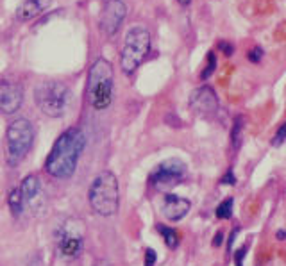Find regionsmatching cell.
<instances>
[{"label":"cell","instance_id":"6da1fadb","mask_svg":"<svg viewBox=\"0 0 286 266\" xmlns=\"http://www.w3.org/2000/svg\"><path fill=\"white\" fill-rule=\"evenodd\" d=\"M86 146V136L79 127H70L56 139L45 159V170L56 179H70Z\"/></svg>","mask_w":286,"mask_h":266},{"label":"cell","instance_id":"7a4b0ae2","mask_svg":"<svg viewBox=\"0 0 286 266\" xmlns=\"http://www.w3.org/2000/svg\"><path fill=\"white\" fill-rule=\"evenodd\" d=\"M89 205L100 216H113L120 205V190L118 179L113 172L106 170L93 179L88 191Z\"/></svg>","mask_w":286,"mask_h":266},{"label":"cell","instance_id":"3957f363","mask_svg":"<svg viewBox=\"0 0 286 266\" xmlns=\"http://www.w3.org/2000/svg\"><path fill=\"white\" fill-rule=\"evenodd\" d=\"M88 100L95 111H104L113 100V66L100 58L93 63L88 73Z\"/></svg>","mask_w":286,"mask_h":266},{"label":"cell","instance_id":"277c9868","mask_svg":"<svg viewBox=\"0 0 286 266\" xmlns=\"http://www.w3.org/2000/svg\"><path fill=\"white\" fill-rule=\"evenodd\" d=\"M34 141V127L25 118L11 122L5 133V159L9 166H18L25 159Z\"/></svg>","mask_w":286,"mask_h":266},{"label":"cell","instance_id":"5b68a950","mask_svg":"<svg viewBox=\"0 0 286 266\" xmlns=\"http://www.w3.org/2000/svg\"><path fill=\"white\" fill-rule=\"evenodd\" d=\"M150 50V32L142 25H136L127 31L124 47H122L120 66L124 73L131 75L145 61Z\"/></svg>","mask_w":286,"mask_h":266},{"label":"cell","instance_id":"8992f818","mask_svg":"<svg viewBox=\"0 0 286 266\" xmlns=\"http://www.w3.org/2000/svg\"><path fill=\"white\" fill-rule=\"evenodd\" d=\"M34 100L41 113L50 118H59L67 113L70 89L59 80H45L34 91Z\"/></svg>","mask_w":286,"mask_h":266},{"label":"cell","instance_id":"52a82bcc","mask_svg":"<svg viewBox=\"0 0 286 266\" xmlns=\"http://www.w3.org/2000/svg\"><path fill=\"white\" fill-rule=\"evenodd\" d=\"M56 243L63 258L75 259L84 249V227L79 218H68L56 232Z\"/></svg>","mask_w":286,"mask_h":266},{"label":"cell","instance_id":"ba28073f","mask_svg":"<svg viewBox=\"0 0 286 266\" xmlns=\"http://www.w3.org/2000/svg\"><path fill=\"white\" fill-rule=\"evenodd\" d=\"M186 175V164L181 159L170 157L166 161H161L156 166V170L150 173V184L156 190H168V188L177 186Z\"/></svg>","mask_w":286,"mask_h":266},{"label":"cell","instance_id":"9c48e42d","mask_svg":"<svg viewBox=\"0 0 286 266\" xmlns=\"http://www.w3.org/2000/svg\"><path fill=\"white\" fill-rule=\"evenodd\" d=\"M125 14H127V5L124 0H107L98 16L100 32L106 36H115L124 22Z\"/></svg>","mask_w":286,"mask_h":266},{"label":"cell","instance_id":"30bf717a","mask_svg":"<svg viewBox=\"0 0 286 266\" xmlns=\"http://www.w3.org/2000/svg\"><path fill=\"white\" fill-rule=\"evenodd\" d=\"M190 109L201 118H210L218 111V97L211 86H201L190 95Z\"/></svg>","mask_w":286,"mask_h":266},{"label":"cell","instance_id":"8fae6325","mask_svg":"<svg viewBox=\"0 0 286 266\" xmlns=\"http://www.w3.org/2000/svg\"><path fill=\"white\" fill-rule=\"evenodd\" d=\"M23 104L22 84L13 80H0V113L13 115Z\"/></svg>","mask_w":286,"mask_h":266},{"label":"cell","instance_id":"7c38bea8","mask_svg":"<svg viewBox=\"0 0 286 266\" xmlns=\"http://www.w3.org/2000/svg\"><path fill=\"white\" fill-rule=\"evenodd\" d=\"M192 202L188 199L175 195V193H165L163 195V214L170 222H179L190 213Z\"/></svg>","mask_w":286,"mask_h":266},{"label":"cell","instance_id":"4fadbf2b","mask_svg":"<svg viewBox=\"0 0 286 266\" xmlns=\"http://www.w3.org/2000/svg\"><path fill=\"white\" fill-rule=\"evenodd\" d=\"M52 0H25L16 11V18L20 22H29L32 18L40 16L45 9H49Z\"/></svg>","mask_w":286,"mask_h":266},{"label":"cell","instance_id":"5bb4252c","mask_svg":"<svg viewBox=\"0 0 286 266\" xmlns=\"http://www.w3.org/2000/svg\"><path fill=\"white\" fill-rule=\"evenodd\" d=\"M20 193H22V197H23L25 207L34 205L36 199H38L41 193L40 177H38V175H27V177L22 181V184H20Z\"/></svg>","mask_w":286,"mask_h":266},{"label":"cell","instance_id":"9a60e30c","mask_svg":"<svg viewBox=\"0 0 286 266\" xmlns=\"http://www.w3.org/2000/svg\"><path fill=\"white\" fill-rule=\"evenodd\" d=\"M156 229H157V232L163 236V240H165V243L168 249H177L179 241H181V234H179V231H175L174 227H168V225H157Z\"/></svg>","mask_w":286,"mask_h":266},{"label":"cell","instance_id":"2e32d148","mask_svg":"<svg viewBox=\"0 0 286 266\" xmlns=\"http://www.w3.org/2000/svg\"><path fill=\"white\" fill-rule=\"evenodd\" d=\"M9 207H11V213L14 216H20L23 213V209H25V202H23V197L20 193V188H14L11 191V195H9Z\"/></svg>","mask_w":286,"mask_h":266},{"label":"cell","instance_id":"e0dca14e","mask_svg":"<svg viewBox=\"0 0 286 266\" xmlns=\"http://www.w3.org/2000/svg\"><path fill=\"white\" fill-rule=\"evenodd\" d=\"M232 205H234V200L229 197L223 202H220L218 207H216V218L218 220H231L232 218Z\"/></svg>","mask_w":286,"mask_h":266},{"label":"cell","instance_id":"ac0fdd59","mask_svg":"<svg viewBox=\"0 0 286 266\" xmlns=\"http://www.w3.org/2000/svg\"><path fill=\"white\" fill-rule=\"evenodd\" d=\"M241 131H243V116H236L234 120V125H232V131H231V143H232V148H238L241 141Z\"/></svg>","mask_w":286,"mask_h":266},{"label":"cell","instance_id":"d6986e66","mask_svg":"<svg viewBox=\"0 0 286 266\" xmlns=\"http://www.w3.org/2000/svg\"><path fill=\"white\" fill-rule=\"evenodd\" d=\"M214 70H216V54H214L213 50H210V52H208V65H206L204 70H202L201 79L208 80L214 73Z\"/></svg>","mask_w":286,"mask_h":266},{"label":"cell","instance_id":"ffe728a7","mask_svg":"<svg viewBox=\"0 0 286 266\" xmlns=\"http://www.w3.org/2000/svg\"><path fill=\"white\" fill-rule=\"evenodd\" d=\"M263 56H265V52H263V49L259 47V45H256V47H252V49L249 50V54H247V58H249V61L250 63H261V59H263Z\"/></svg>","mask_w":286,"mask_h":266},{"label":"cell","instance_id":"44dd1931","mask_svg":"<svg viewBox=\"0 0 286 266\" xmlns=\"http://www.w3.org/2000/svg\"><path fill=\"white\" fill-rule=\"evenodd\" d=\"M285 141H286V122H285V124H281V127L277 129L276 136H274V139H272V145L274 146H281Z\"/></svg>","mask_w":286,"mask_h":266},{"label":"cell","instance_id":"7402d4cb","mask_svg":"<svg viewBox=\"0 0 286 266\" xmlns=\"http://www.w3.org/2000/svg\"><path fill=\"white\" fill-rule=\"evenodd\" d=\"M247 249H249V243L241 245L240 249L236 250V254H234V266H243V259H245V256H247Z\"/></svg>","mask_w":286,"mask_h":266},{"label":"cell","instance_id":"603a6c76","mask_svg":"<svg viewBox=\"0 0 286 266\" xmlns=\"http://www.w3.org/2000/svg\"><path fill=\"white\" fill-rule=\"evenodd\" d=\"M157 261V256H156V250L154 249H147L145 250V266H154Z\"/></svg>","mask_w":286,"mask_h":266},{"label":"cell","instance_id":"cb8c5ba5","mask_svg":"<svg viewBox=\"0 0 286 266\" xmlns=\"http://www.w3.org/2000/svg\"><path fill=\"white\" fill-rule=\"evenodd\" d=\"M220 184H223V186H234L236 184V177H234L232 170H227V173L220 179Z\"/></svg>","mask_w":286,"mask_h":266},{"label":"cell","instance_id":"d4e9b609","mask_svg":"<svg viewBox=\"0 0 286 266\" xmlns=\"http://www.w3.org/2000/svg\"><path fill=\"white\" fill-rule=\"evenodd\" d=\"M216 47H218V50H222V52L225 54L227 58L234 54V47H232L229 41H218V45H216Z\"/></svg>","mask_w":286,"mask_h":266},{"label":"cell","instance_id":"484cf974","mask_svg":"<svg viewBox=\"0 0 286 266\" xmlns=\"http://www.w3.org/2000/svg\"><path fill=\"white\" fill-rule=\"evenodd\" d=\"M241 231V227L238 225V227H234L231 231V236H229V241H227V250H231L232 249V243H234V240H236V236H238V232Z\"/></svg>","mask_w":286,"mask_h":266},{"label":"cell","instance_id":"4316f807","mask_svg":"<svg viewBox=\"0 0 286 266\" xmlns=\"http://www.w3.org/2000/svg\"><path fill=\"white\" fill-rule=\"evenodd\" d=\"M220 245H222V232H216L213 240V247H220Z\"/></svg>","mask_w":286,"mask_h":266},{"label":"cell","instance_id":"83f0119b","mask_svg":"<svg viewBox=\"0 0 286 266\" xmlns=\"http://www.w3.org/2000/svg\"><path fill=\"white\" fill-rule=\"evenodd\" d=\"M276 238H277V240L286 241V231H277V232H276Z\"/></svg>","mask_w":286,"mask_h":266},{"label":"cell","instance_id":"f1b7e54d","mask_svg":"<svg viewBox=\"0 0 286 266\" xmlns=\"http://www.w3.org/2000/svg\"><path fill=\"white\" fill-rule=\"evenodd\" d=\"M177 2L181 5H190V4H192V0H177Z\"/></svg>","mask_w":286,"mask_h":266}]
</instances>
